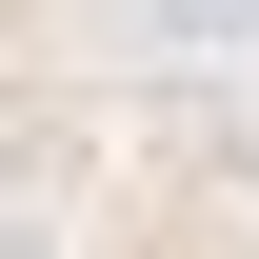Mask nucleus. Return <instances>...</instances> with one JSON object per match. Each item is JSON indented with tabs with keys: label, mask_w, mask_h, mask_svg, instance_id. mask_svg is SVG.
<instances>
[{
	"label": "nucleus",
	"mask_w": 259,
	"mask_h": 259,
	"mask_svg": "<svg viewBox=\"0 0 259 259\" xmlns=\"http://www.w3.org/2000/svg\"><path fill=\"white\" fill-rule=\"evenodd\" d=\"M239 20H259V0H160V40H239Z\"/></svg>",
	"instance_id": "obj_1"
}]
</instances>
